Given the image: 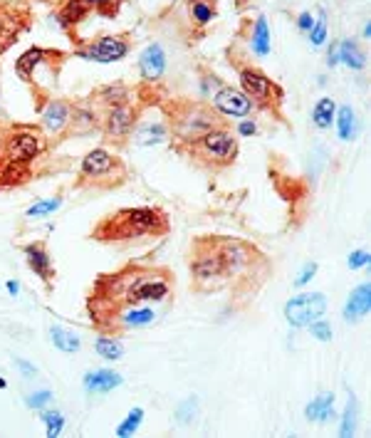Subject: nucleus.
Masks as SVG:
<instances>
[{"label": "nucleus", "instance_id": "1", "mask_svg": "<svg viewBox=\"0 0 371 438\" xmlns=\"http://www.w3.org/2000/svg\"><path fill=\"white\" fill-rule=\"evenodd\" d=\"M173 292V275L163 267L129 265L114 275H104L89 295V314L102 327L107 317L121 307L144 303H163Z\"/></svg>", "mask_w": 371, "mask_h": 438}, {"label": "nucleus", "instance_id": "2", "mask_svg": "<svg viewBox=\"0 0 371 438\" xmlns=\"http://www.w3.org/2000/svg\"><path fill=\"white\" fill-rule=\"evenodd\" d=\"M191 275L201 292H213L228 285L233 277L255 272L265 265L262 255L252 246L238 238H196L191 246Z\"/></svg>", "mask_w": 371, "mask_h": 438}, {"label": "nucleus", "instance_id": "3", "mask_svg": "<svg viewBox=\"0 0 371 438\" xmlns=\"http://www.w3.org/2000/svg\"><path fill=\"white\" fill-rule=\"evenodd\" d=\"M168 230V218L163 211L151 206H136V208H119L107 215L95 228L97 240H139L149 235H163Z\"/></svg>", "mask_w": 371, "mask_h": 438}, {"label": "nucleus", "instance_id": "4", "mask_svg": "<svg viewBox=\"0 0 371 438\" xmlns=\"http://www.w3.org/2000/svg\"><path fill=\"white\" fill-rule=\"evenodd\" d=\"M189 154L196 161L205 164L210 168H223L230 166L238 157V139L233 136V131L225 129L223 124L213 126L210 131H205L203 136H198L196 141L189 144Z\"/></svg>", "mask_w": 371, "mask_h": 438}, {"label": "nucleus", "instance_id": "5", "mask_svg": "<svg viewBox=\"0 0 371 438\" xmlns=\"http://www.w3.org/2000/svg\"><path fill=\"white\" fill-rule=\"evenodd\" d=\"M84 181L89 183H100V186H114L121 183L126 178V166L107 149H95L82 159V166H79Z\"/></svg>", "mask_w": 371, "mask_h": 438}, {"label": "nucleus", "instance_id": "6", "mask_svg": "<svg viewBox=\"0 0 371 438\" xmlns=\"http://www.w3.org/2000/svg\"><path fill=\"white\" fill-rule=\"evenodd\" d=\"M223 121L218 119V114H213L210 109H203V107H191L186 114L176 117V124H173V134H176L178 141L183 144H191L198 136H203L205 131H210L213 126H220Z\"/></svg>", "mask_w": 371, "mask_h": 438}, {"label": "nucleus", "instance_id": "7", "mask_svg": "<svg viewBox=\"0 0 371 438\" xmlns=\"http://www.w3.org/2000/svg\"><path fill=\"white\" fill-rule=\"evenodd\" d=\"M241 84H243V92L250 97V102L255 107H270L272 102L283 100V89L277 87V84L257 67H243Z\"/></svg>", "mask_w": 371, "mask_h": 438}, {"label": "nucleus", "instance_id": "8", "mask_svg": "<svg viewBox=\"0 0 371 438\" xmlns=\"http://www.w3.org/2000/svg\"><path fill=\"white\" fill-rule=\"evenodd\" d=\"M327 312V298L322 292H304L285 305V317L292 327H307Z\"/></svg>", "mask_w": 371, "mask_h": 438}, {"label": "nucleus", "instance_id": "9", "mask_svg": "<svg viewBox=\"0 0 371 438\" xmlns=\"http://www.w3.org/2000/svg\"><path fill=\"white\" fill-rule=\"evenodd\" d=\"M42 152V136L32 129H15L11 136L6 139V161H15V164H32Z\"/></svg>", "mask_w": 371, "mask_h": 438}, {"label": "nucleus", "instance_id": "10", "mask_svg": "<svg viewBox=\"0 0 371 438\" xmlns=\"http://www.w3.org/2000/svg\"><path fill=\"white\" fill-rule=\"evenodd\" d=\"M77 55L92 62H119L129 55V45L121 37H100L92 45L77 50Z\"/></svg>", "mask_w": 371, "mask_h": 438}, {"label": "nucleus", "instance_id": "11", "mask_svg": "<svg viewBox=\"0 0 371 438\" xmlns=\"http://www.w3.org/2000/svg\"><path fill=\"white\" fill-rule=\"evenodd\" d=\"M213 107L223 117H248L255 109L250 97H248L243 89H236V87H220L218 92L213 94Z\"/></svg>", "mask_w": 371, "mask_h": 438}, {"label": "nucleus", "instance_id": "12", "mask_svg": "<svg viewBox=\"0 0 371 438\" xmlns=\"http://www.w3.org/2000/svg\"><path fill=\"white\" fill-rule=\"evenodd\" d=\"M136 124V112L129 105H116L104 117V134L114 141H121L131 134Z\"/></svg>", "mask_w": 371, "mask_h": 438}, {"label": "nucleus", "instance_id": "13", "mask_svg": "<svg viewBox=\"0 0 371 438\" xmlns=\"http://www.w3.org/2000/svg\"><path fill=\"white\" fill-rule=\"evenodd\" d=\"M139 72H142V77L147 82H156V79L163 77V72H166V55H163L158 42L149 45L142 53V58H139Z\"/></svg>", "mask_w": 371, "mask_h": 438}, {"label": "nucleus", "instance_id": "14", "mask_svg": "<svg viewBox=\"0 0 371 438\" xmlns=\"http://www.w3.org/2000/svg\"><path fill=\"white\" fill-rule=\"evenodd\" d=\"M25 258H27V265L32 267V272H35L42 282L50 285L55 277V267H53V258H50L48 248L42 246V243H30V246H25Z\"/></svg>", "mask_w": 371, "mask_h": 438}, {"label": "nucleus", "instance_id": "15", "mask_svg": "<svg viewBox=\"0 0 371 438\" xmlns=\"http://www.w3.org/2000/svg\"><path fill=\"white\" fill-rule=\"evenodd\" d=\"M112 319L119 322L121 329H139V327H147L156 319V312L151 307H142V305H134V307H121L112 314ZM109 319V322H112ZM109 322L104 327H109Z\"/></svg>", "mask_w": 371, "mask_h": 438}, {"label": "nucleus", "instance_id": "16", "mask_svg": "<svg viewBox=\"0 0 371 438\" xmlns=\"http://www.w3.org/2000/svg\"><path fill=\"white\" fill-rule=\"evenodd\" d=\"M121 384H124V376L112 369H97L84 376V389H87L89 394H107Z\"/></svg>", "mask_w": 371, "mask_h": 438}, {"label": "nucleus", "instance_id": "17", "mask_svg": "<svg viewBox=\"0 0 371 438\" xmlns=\"http://www.w3.org/2000/svg\"><path fill=\"white\" fill-rule=\"evenodd\" d=\"M369 310H371V285H369V282H364V285L356 287V290L349 295V300H346L344 319H351V322H356V319L364 317Z\"/></svg>", "mask_w": 371, "mask_h": 438}, {"label": "nucleus", "instance_id": "18", "mask_svg": "<svg viewBox=\"0 0 371 438\" xmlns=\"http://www.w3.org/2000/svg\"><path fill=\"white\" fill-rule=\"evenodd\" d=\"M69 119H72V109L65 102H50L45 107V112H42V124H45L48 131H53V134L55 131H62L69 124Z\"/></svg>", "mask_w": 371, "mask_h": 438}, {"label": "nucleus", "instance_id": "19", "mask_svg": "<svg viewBox=\"0 0 371 438\" xmlns=\"http://www.w3.org/2000/svg\"><path fill=\"white\" fill-rule=\"evenodd\" d=\"M309 421H319V423H327L332 416H335V394L332 392H324L319 397H314L312 401L307 404L304 409Z\"/></svg>", "mask_w": 371, "mask_h": 438}, {"label": "nucleus", "instance_id": "20", "mask_svg": "<svg viewBox=\"0 0 371 438\" xmlns=\"http://www.w3.org/2000/svg\"><path fill=\"white\" fill-rule=\"evenodd\" d=\"M168 139V126L161 121H154V124H142L134 131V144L139 146H154V144H163Z\"/></svg>", "mask_w": 371, "mask_h": 438}, {"label": "nucleus", "instance_id": "21", "mask_svg": "<svg viewBox=\"0 0 371 438\" xmlns=\"http://www.w3.org/2000/svg\"><path fill=\"white\" fill-rule=\"evenodd\" d=\"M48 58V53L45 50H40V47H32V50H27V53H22L20 58H18L15 62V72L20 79H32V72H35V67L42 62V60Z\"/></svg>", "mask_w": 371, "mask_h": 438}, {"label": "nucleus", "instance_id": "22", "mask_svg": "<svg viewBox=\"0 0 371 438\" xmlns=\"http://www.w3.org/2000/svg\"><path fill=\"white\" fill-rule=\"evenodd\" d=\"M335 114H337L335 100H332V97H322L312 109V124L317 126V129H330V126L335 124Z\"/></svg>", "mask_w": 371, "mask_h": 438}, {"label": "nucleus", "instance_id": "23", "mask_svg": "<svg viewBox=\"0 0 371 438\" xmlns=\"http://www.w3.org/2000/svg\"><path fill=\"white\" fill-rule=\"evenodd\" d=\"M250 47L257 58H267L270 55V27H267L265 18H257L255 20V30L250 35Z\"/></svg>", "mask_w": 371, "mask_h": 438}, {"label": "nucleus", "instance_id": "24", "mask_svg": "<svg viewBox=\"0 0 371 438\" xmlns=\"http://www.w3.org/2000/svg\"><path fill=\"white\" fill-rule=\"evenodd\" d=\"M337 60H342V62L351 69H364V65H366L364 53L356 47L354 40H342V45L337 47Z\"/></svg>", "mask_w": 371, "mask_h": 438}, {"label": "nucleus", "instance_id": "25", "mask_svg": "<svg viewBox=\"0 0 371 438\" xmlns=\"http://www.w3.org/2000/svg\"><path fill=\"white\" fill-rule=\"evenodd\" d=\"M335 119H337V129H339L342 141H351V139H354V136H356V114H354V109H351L349 105L339 107V109H337V114H335Z\"/></svg>", "mask_w": 371, "mask_h": 438}, {"label": "nucleus", "instance_id": "26", "mask_svg": "<svg viewBox=\"0 0 371 438\" xmlns=\"http://www.w3.org/2000/svg\"><path fill=\"white\" fill-rule=\"evenodd\" d=\"M50 337H53V345L58 347L60 352H65V354H72V352H79V337L74 332H69V329H62V327H53L50 329Z\"/></svg>", "mask_w": 371, "mask_h": 438}, {"label": "nucleus", "instance_id": "27", "mask_svg": "<svg viewBox=\"0 0 371 438\" xmlns=\"http://www.w3.org/2000/svg\"><path fill=\"white\" fill-rule=\"evenodd\" d=\"M87 13H89V6L84 0H67V6L60 13V20H62L65 25H77L79 20H84Z\"/></svg>", "mask_w": 371, "mask_h": 438}, {"label": "nucleus", "instance_id": "28", "mask_svg": "<svg viewBox=\"0 0 371 438\" xmlns=\"http://www.w3.org/2000/svg\"><path fill=\"white\" fill-rule=\"evenodd\" d=\"M95 350H97V354L104 357V359H121V357H124V347H121V342L114 337H100Z\"/></svg>", "mask_w": 371, "mask_h": 438}, {"label": "nucleus", "instance_id": "29", "mask_svg": "<svg viewBox=\"0 0 371 438\" xmlns=\"http://www.w3.org/2000/svg\"><path fill=\"white\" fill-rule=\"evenodd\" d=\"M142 421H144V409H131L129 411V416L124 418V421L116 426V436L119 438H129V436H134L136 431H139V426H142Z\"/></svg>", "mask_w": 371, "mask_h": 438}, {"label": "nucleus", "instance_id": "30", "mask_svg": "<svg viewBox=\"0 0 371 438\" xmlns=\"http://www.w3.org/2000/svg\"><path fill=\"white\" fill-rule=\"evenodd\" d=\"M191 18H194L198 25H208L215 18V8L210 0H191Z\"/></svg>", "mask_w": 371, "mask_h": 438}, {"label": "nucleus", "instance_id": "31", "mask_svg": "<svg viewBox=\"0 0 371 438\" xmlns=\"http://www.w3.org/2000/svg\"><path fill=\"white\" fill-rule=\"evenodd\" d=\"M354 431H356V399L351 397V399H349V404H346L344 418H342L339 436L349 438V436H354Z\"/></svg>", "mask_w": 371, "mask_h": 438}, {"label": "nucleus", "instance_id": "32", "mask_svg": "<svg viewBox=\"0 0 371 438\" xmlns=\"http://www.w3.org/2000/svg\"><path fill=\"white\" fill-rule=\"evenodd\" d=\"M40 418H42V423L48 426V436L50 438H55V436H60V433H62L65 416L60 411H42Z\"/></svg>", "mask_w": 371, "mask_h": 438}, {"label": "nucleus", "instance_id": "33", "mask_svg": "<svg viewBox=\"0 0 371 438\" xmlns=\"http://www.w3.org/2000/svg\"><path fill=\"white\" fill-rule=\"evenodd\" d=\"M196 413H198V401H196V397H189L176 409L178 423H191L196 418Z\"/></svg>", "mask_w": 371, "mask_h": 438}, {"label": "nucleus", "instance_id": "34", "mask_svg": "<svg viewBox=\"0 0 371 438\" xmlns=\"http://www.w3.org/2000/svg\"><path fill=\"white\" fill-rule=\"evenodd\" d=\"M62 206V201L60 199H48V201H40V204H35V206H30L27 208V215L30 218H37V215H48V213H55V211Z\"/></svg>", "mask_w": 371, "mask_h": 438}, {"label": "nucleus", "instance_id": "35", "mask_svg": "<svg viewBox=\"0 0 371 438\" xmlns=\"http://www.w3.org/2000/svg\"><path fill=\"white\" fill-rule=\"evenodd\" d=\"M307 327H309V334L317 337L319 342H330L332 339V324L327 322V319H314V322H309Z\"/></svg>", "mask_w": 371, "mask_h": 438}, {"label": "nucleus", "instance_id": "36", "mask_svg": "<svg viewBox=\"0 0 371 438\" xmlns=\"http://www.w3.org/2000/svg\"><path fill=\"white\" fill-rule=\"evenodd\" d=\"M102 100H104V102H109L112 107H116V105H126V100H129V92H126L124 87L102 89Z\"/></svg>", "mask_w": 371, "mask_h": 438}, {"label": "nucleus", "instance_id": "37", "mask_svg": "<svg viewBox=\"0 0 371 438\" xmlns=\"http://www.w3.org/2000/svg\"><path fill=\"white\" fill-rule=\"evenodd\" d=\"M309 40H312L314 47H319L327 40V18H324V13L319 15V20H314L312 30H309Z\"/></svg>", "mask_w": 371, "mask_h": 438}, {"label": "nucleus", "instance_id": "38", "mask_svg": "<svg viewBox=\"0 0 371 438\" xmlns=\"http://www.w3.org/2000/svg\"><path fill=\"white\" fill-rule=\"evenodd\" d=\"M50 401H53V392H45V389L27 397V406L30 409H42V406H48Z\"/></svg>", "mask_w": 371, "mask_h": 438}, {"label": "nucleus", "instance_id": "39", "mask_svg": "<svg viewBox=\"0 0 371 438\" xmlns=\"http://www.w3.org/2000/svg\"><path fill=\"white\" fill-rule=\"evenodd\" d=\"M369 253L366 251H354L349 258H346V265L351 267V270H359V267H364V265H369Z\"/></svg>", "mask_w": 371, "mask_h": 438}, {"label": "nucleus", "instance_id": "40", "mask_svg": "<svg viewBox=\"0 0 371 438\" xmlns=\"http://www.w3.org/2000/svg\"><path fill=\"white\" fill-rule=\"evenodd\" d=\"M314 275H317V263H307V265L302 267V272H299V275H297V280H295V285H297V287H304L309 280H312Z\"/></svg>", "mask_w": 371, "mask_h": 438}, {"label": "nucleus", "instance_id": "41", "mask_svg": "<svg viewBox=\"0 0 371 438\" xmlns=\"http://www.w3.org/2000/svg\"><path fill=\"white\" fill-rule=\"evenodd\" d=\"M312 25H314V18H312V13H302V15L297 18V27L302 32H309L312 30Z\"/></svg>", "mask_w": 371, "mask_h": 438}, {"label": "nucleus", "instance_id": "42", "mask_svg": "<svg viewBox=\"0 0 371 438\" xmlns=\"http://www.w3.org/2000/svg\"><path fill=\"white\" fill-rule=\"evenodd\" d=\"M238 131H241L243 136H252L257 131L255 121H241V126H238Z\"/></svg>", "mask_w": 371, "mask_h": 438}, {"label": "nucleus", "instance_id": "43", "mask_svg": "<svg viewBox=\"0 0 371 438\" xmlns=\"http://www.w3.org/2000/svg\"><path fill=\"white\" fill-rule=\"evenodd\" d=\"M15 364H18V369H20L25 376H32V374H35V366H32V364H27L25 359H15Z\"/></svg>", "mask_w": 371, "mask_h": 438}, {"label": "nucleus", "instance_id": "44", "mask_svg": "<svg viewBox=\"0 0 371 438\" xmlns=\"http://www.w3.org/2000/svg\"><path fill=\"white\" fill-rule=\"evenodd\" d=\"M84 3H87L89 8H100V11L109 6V0H84Z\"/></svg>", "mask_w": 371, "mask_h": 438}, {"label": "nucleus", "instance_id": "45", "mask_svg": "<svg viewBox=\"0 0 371 438\" xmlns=\"http://www.w3.org/2000/svg\"><path fill=\"white\" fill-rule=\"evenodd\" d=\"M6 287H8V292H11L13 298H15L18 292H20V282H15V280H11V282H6Z\"/></svg>", "mask_w": 371, "mask_h": 438}, {"label": "nucleus", "instance_id": "46", "mask_svg": "<svg viewBox=\"0 0 371 438\" xmlns=\"http://www.w3.org/2000/svg\"><path fill=\"white\" fill-rule=\"evenodd\" d=\"M0 389H6V379H0Z\"/></svg>", "mask_w": 371, "mask_h": 438}]
</instances>
